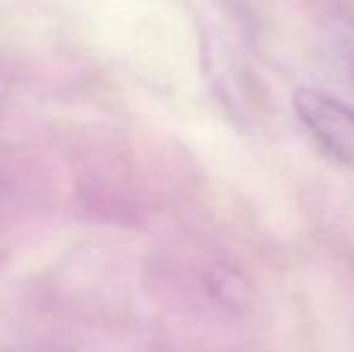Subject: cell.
Returning a JSON list of instances; mask_svg holds the SVG:
<instances>
[{"instance_id":"6da1fadb","label":"cell","mask_w":354,"mask_h":352,"mask_svg":"<svg viewBox=\"0 0 354 352\" xmlns=\"http://www.w3.org/2000/svg\"><path fill=\"white\" fill-rule=\"evenodd\" d=\"M294 111L308 136L342 167L354 172V109L323 89L294 92Z\"/></svg>"}]
</instances>
